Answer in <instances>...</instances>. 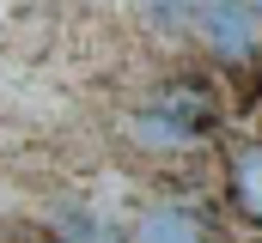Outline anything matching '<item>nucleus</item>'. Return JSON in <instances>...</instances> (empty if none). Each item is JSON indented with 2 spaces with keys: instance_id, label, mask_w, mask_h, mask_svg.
<instances>
[{
  "instance_id": "nucleus-1",
  "label": "nucleus",
  "mask_w": 262,
  "mask_h": 243,
  "mask_svg": "<svg viewBox=\"0 0 262 243\" xmlns=\"http://www.w3.org/2000/svg\"><path fill=\"white\" fill-rule=\"evenodd\" d=\"M189 25H195L201 49L220 67H244L262 49V6L256 0H189Z\"/></svg>"
},
{
  "instance_id": "nucleus-2",
  "label": "nucleus",
  "mask_w": 262,
  "mask_h": 243,
  "mask_svg": "<svg viewBox=\"0 0 262 243\" xmlns=\"http://www.w3.org/2000/svg\"><path fill=\"white\" fill-rule=\"evenodd\" d=\"M140 128L159 134V140H201V134L220 128V91L201 85L195 73L165 79V85L146 98V121H140Z\"/></svg>"
},
{
  "instance_id": "nucleus-3",
  "label": "nucleus",
  "mask_w": 262,
  "mask_h": 243,
  "mask_svg": "<svg viewBox=\"0 0 262 243\" xmlns=\"http://www.w3.org/2000/svg\"><path fill=\"white\" fill-rule=\"evenodd\" d=\"M134 243H220V237L201 225L195 213H183V207H146Z\"/></svg>"
},
{
  "instance_id": "nucleus-4",
  "label": "nucleus",
  "mask_w": 262,
  "mask_h": 243,
  "mask_svg": "<svg viewBox=\"0 0 262 243\" xmlns=\"http://www.w3.org/2000/svg\"><path fill=\"white\" fill-rule=\"evenodd\" d=\"M226 182H232V207H238L250 225H262V146H238Z\"/></svg>"
}]
</instances>
